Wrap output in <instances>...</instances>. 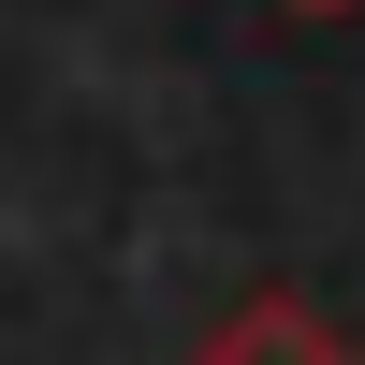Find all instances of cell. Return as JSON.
<instances>
[{"label": "cell", "instance_id": "6da1fadb", "mask_svg": "<svg viewBox=\"0 0 365 365\" xmlns=\"http://www.w3.org/2000/svg\"><path fill=\"white\" fill-rule=\"evenodd\" d=\"M190 365H365V351H351L336 322L307 307V292H249V307H234V322H220Z\"/></svg>", "mask_w": 365, "mask_h": 365}, {"label": "cell", "instance_id": "7a4b0ae2", "mask_svg": "<svg viewBox=\"0 0 365 365\" xmlns=\"http://www.w3.org/2000/svg\"><path fill=\"white\" fill-rule=\"evenodd\" d=\"M278 15H351V0H278Z\"/></svg>", "mask_w": 365, "mask_h": 365}]
</instances>
